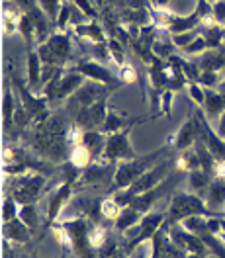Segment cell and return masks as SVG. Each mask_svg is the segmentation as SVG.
<instances>
[{
	"mask_svg": "<svg viewBox=\"0 0 225 258\" xmlns=\"http://www.w3.org/2000/svg\"><path fill=\"white\" fill-rule=\"evenodd\" d=\"M171 155V147L164 145L162 149L155 151V153H147V155H137L131 161H124L116 164V174H114V188L116 190H124L129 188L139 176H143L147 170H151L153 166H157L161 161L168 159Z\"/></svg>",
	"mask_w": 225,
	"mask_h": 258,
	"instance_id": "cell-2",
	"label": "cell"
},
{
	"mask_svg": "<svg viewBox=\"0 0 225 258\" xmlns=\"http://www.w3.org/2000/svg\"><path fill=\"white\" fill-rule=\"evenodd\" d=\"M82 84H84V77H82L77 69L65 73L63 77H61L59 86H57V92H55V98H53L51 106H61L63 102H67L69 98H73L77 94V90L81 88Z\"/></svg>",
	"mask_w": 225,
	"mask_h": 258,
	"instance_id": "cell-17",
	"label": "cell"
},
{
	"mask_svg": "<svg viewBox=\"0 0 225 258\" xmlns=\"http://www.w3.org/2000/svg\"><path fill=\"white\" fill-rule=\"evenodd\" d=\"M18 217L30 227V231L35 233L39 229V213H37V208L35 204H28V206H20V213Z\"/></svg>",
	"mask_w": 225,
	"mask_h": 258,
	"instance_id": "cell-33",
	"label": "cell"
},
{
	"mask_svg": "<svg viewBox=\"0 0 225 258\" xmlns=\"http://www.w3.org/2000/svg\"><path fill=\"white\" fill-rule=\"evenodd\" d=\"M129 135H131V125L124 127L122 131L108 135V141H106V149H104V155L100 161L110 162V164H120L124 161H131L137 157V153L133 151L131 141H129Z\"/></svg>",
	"mask_w": 225,
	"mask_h": 258,
	"instance_id": "cell-8",
	"label": "cell"
},
{
	"mask_svg": "<svg viewBox=\"0 0 225 258\" xmlns=\"http://www.w3.org/2000/svg\"><path fill=\"white\" fill-rule=\"evenodd\" d=\"M43 188H45V176L39 172H30V174L14 176L10 196L20 206H28V204H35L41 198Z\"/></svg>",
	"mask_w": 225,
	"mask_h": 258,
	"instance_id": "cell-7",
	"label": "cell"
},
{
	"mask_svg": "<svg viewBox=\"0 0 225 258\" xmlns=\"http://www.w3.org/2000/svg\"><path fill=\"white\" fill-rule=\"evenodd\" d=\"M98 258H124L120 254V246H118V241L114 239L112 235L108 237L106 244L98 250Z\"/></svg>",
	"mask_w": 225,
	"mask_h": 258,
	"instance_id": "cell-42",
	"label": "cell"
},
{
	"mask_svg": "<svg viewBox=\"0 0 225 258\" xmlns=\"http://www.w3.org/2000/svg\"><path fill=\"white\" fill-rule=\"evenodd\" d=\"M200 71H213V73H221L225 69V57L217 51H208L202 55L200 61Z\"/></svg>",
	"mask_w": 225,
	"mask_h": 258,
	"instance_id": "cell-30",
	"label": "cell"
},
{
	"mask_svg": "<svg viewBox=\"0 0 225 258\" xmlns=\"http://www.w3.org/2000/svg\"><path fill=\"white\" fill-rule=\"evenodd\" d=\"M108 53L112 55V59L120 64V67L126 64L124 63V45H122L118 39H110V41H108Z\"/></svg>",
	"mask_w": 225,
	"mask_h": 258,
	"instance_id": "cell-49",
	"label": "cell"
},
{
	"mask_svg": "<svg viewBox=\"0 0 225 258\" xmlns=\"http://www.w3.org/2000/svg\"><path fill=\"white\" fill-rule=\"evenodd\" d=\"M90 161H94V159H92V153L84 145L75 147V149H71V153H69V162H71L73 166H77L79 170L88 168V166H90Z\"/></svg>",
	"mask_w": 225,
	"mask_h": 258,
	"instance_id": "cell-31",
	"label": "cell"
},
{
	"mask_svg": "<svg viewBox=\"0 0 225 258\" xmlns=\"http://www.w3.org/2000/svg\"><path fill=\"white\" fill-rule=\"evenodd\" d=\"M75 4H77V10H81L86 18H96V10L88 0H75Z\"/></svg>",
	"mask_w": 225,
	"mask_h": 258,
	"instance_id": "cell-52",
	"label": "cell"
},
{
	"mask_svg": "<svg viewBox=\"0 0 225 258\" xmlns=\"http://www.w3.org/2000/svg\"><path fill=\"white\" fill-rule=\"evenodd\" d=\"M59 223L67 229V233L71 237V246H73L77 258H98V248L92 246L90 237H88L92 223L86 217L67 219V221H59Z\"/></svg>",
	"mask_w": 225,
	"mask_h": 258,
	"instance_id": "cell-5",
	"label": "cell"
},
{
	"mask_svg": "<svg viewBox=\"0 0 225 258\" xmlns=\"http://www.w3.org/2000/svg\"><path fill=\"white\" fill-rule=\"evenodd\" d=\"M116 174V168L110 162H92V166L84 168V174H82V182L86 184H106L110 178H114Z\"/></svg>",
	"mask_w": 225,
	"mask_h": 258,
	"instance_id": "cell-24",
	"label": "cell"
},
{
	"mask_svg": "<svg viewBox=\"0 0 225 258\" xmlns=\"http://www.w3.org/2000/svg\"><path fill=\"white\" fill-rule=\"evenodd\" d=\"M79 73H81L84 79L92 82H100V84H106L110 88H116L118 84H122V81H118L114 77V73L100 61H81V63L75 67Z\"/></svg>",
	"mask_w": 225,
	"mask_h": 258,
	"instance_id": "cell-16",
	"label": "cell"
},
{
	"mask_svg": "<svg viewBox=\"0 0 225 258\" xmlns=\"http://www.w3.org/2000/svg\"><path fill=\"white\" fill-rule=\"evenodd\" d=\"M171 170H173V162H171V159H164V161H161L157 166H153L151 170H147L143 176L137 178L129 188H124V190H120V192H114V198H116L124 208H128L137 196H141V194L149 192V190L157 188L159 184H162L166 178L171 176Z\"/></svg>",
	"mask_w": 225,
	"mask_h": 258,
	"instance_id": "cell-3",
	"label": "cell"
},
{
	"mask_svg": "<svg viewBox=\"0 0 225 258\" xmlns=\"http://www.w3.org/2000/svg\"><path fill=\"white\" fill-rule=\"evenodd\" d=\"M114 88L106 86V84H100V82H84L81 88L77 90V94L71 98V108H86V106H92L96 102L106 100L108 94L112 92Z\"/></svg>",
	"mask_w": 225,
	"mask_h": 258,
	"instance_id": "cell-12",
	"label": "cell"
},
{
	"mask_svg": "<svg viewBox=\"0 0 225 258\" xmlns=\"http://www.w3.org/2000/svg\"><path fill=\"white\" fill-rule=\"evenodd\" d=\"M108 106H106V100L96 102L92 106H86L77 110V117H75V125H79L82 131H92V129H100L106 121V115H108Z\"/></svg>",
	"mask_w": 225,
	"mask_h": 258,
	"instance_id": "cell-13",
	"label": "cell"
},
{
	"mask_svg": "<svg viewBox=\"0 0 225 258\" xmlns=\"http://www.w3.org/2000/svg\"><path fill=\"white\" fill-rule=\"evenodd\" d=\"M2 235H4L6 241L12 242V244H28L32 241L33 233L20 217H16V219H12L8 223H2Z\"/></svg>",
	"mask_w": 225,
	"mask_h": 258,
	"instance_id": "cell-20",
	"label": "cell"
},
{
	"mask_svg": "<svg viewBox=\"0 0 225 258\" xmlns=\"http://www.w3.org/2000/svg\"><path fill=\"white\" fill-rule=\"evenodd\" d=\"M43 63L37 55V51H30L28 53V88L35 96H41V88H43Z\"/></svg>",
	"mask_w": 225,
	"mask_h": 258,
	"instance_id": "cell-22",
	"label": "cell"
},
{
	"mask_svg": "<svg viewBox=\"0 0 225 258\" xmlns=\"http://www.w3.org/2000/svg\"><path fill=\"white\" fill-rule=\"evenodd\" d=\"M219 90H221V92L225 94V82H221V84H219Z\"/></svg>",
	"mask_w": 225,
	"mask_h": 258,
	"instance_id": "cell-56",
	"label": "cell"
},
{
	"mask_svg": "<svg viewBox=\"0 0 225 258\" xmlns=\"http://www.w3.org/2000/svg\"><path fill=\"white\" fill-rule=\"evenodd\" d=\"M122 210H124V206H122L114 196L112 198L102 200V208H100V211H102V217H104V219H108V221H116V219L120 217Z\"/></svg>",
	"mask_w": 225,
	"mask_h": 258,
	"instance_id": "cell-35",
	"label": "cell"
},
{
	"mask_svg": "<svg viewBox=\"0 0 225 258\" xmlns=\"http://www.w3.org/2000/svg\"><path fill=\"white\" fill-rule=\"evenodd\" d=\"M204 110L208 115H221L225 112V94L219 88H206Z\"/></svg>",
	"mask_w": 225,
	"mask_h": 258,
	"instance_id": "cell-28",
	"label": "cell"
},
{
	"mask_svg": "<svg viewBox=\"0 0 225 258\" xmlns=\"http://www.w3.org/2000/svg\"><path fill=\"white\" fill-rule=\"evenodd\" d=\"M196 141H198V127H196V117H192L184 121L177 133L168 139V147L177 151H186V149H192Z\"/></svg>",
	"mask_w": 225,
	"mask_h": 258,
	"instance_id": "cell-18",
	"label": "cell"
},
{
	"mask_svg": "<svg viewBox=\"0 0 225 258\" xmlns=\"http://www.w3.org/2000/svg\"><path fill=\"white\" fill-rule=\"evenodd\" d=\"M73 198V184L71 182H63L61 186H57L53 192L49 194L47 200V223H45V231L57 223L61 211L65 210V206L71 202Z\"/></svg>",
	"mask_w": 225,
	"mask_h": 258,
	"instance_id": "cell-14",
	"label": "cell"
},
{
	"mask_svg": "<svg viewBox=\"0 0 225 258\" xmlns=\"http://www.w3.org/2000/svg\"><path fill=\"white\" fill-rule=\"evenodd\" d=\"M206 49H208V41H206V37L200 33L192 43L184 49V53H186V55H200V53L204 55V51H206Z\"/></svg>",
	"mask_w": 225,
	"mask_h": 258,
	"instance_id": "cell-47",
	"label": "cell"
},
{
	"mask_svg": "<svg viewBox=\"0 0 225 258\" xmlns=\"http://www.w3.org/2000/svg\"><path fill=\"white\" fill-rule=\"evenodd\" d=\"M75 32L79 33V35H82V37H86V39H90L92 43H104V41H106L104 32H102V28L98 26L96 22L81 24V26H77V28H75Z\"/></svg>",
	"mask_w": 225,
	"mask_h": 258,
	"instance_id": "cell-32",
	"label": "cell"
},
{
	"mask_svg": "<svg viewBox=\"0 0 225 258\" xmlns=\"http://www.w3.org/2000/svg\"><path fill=\"white\" fill-rule=\"evenodd\" d=\"M69 129L71 127L67 125L65 117H47L33 131V147L49 161L61 162L67 157V151L71 149L67 141Z\"/></svg>",
	"mask_w": 225,
	"mask_h": 258,
	"instance_id": "cell-1",
	"label": "cell"
},
{
	"mask_svg": "<svg viewBox=\"0 0 225 258\" xmlns=\"http://www.w3.org/2000/svg\"><path fill=\"white\" fill-rule=\"evenodd\" d=\"M18 32L24 35L26 43H30V45H32L33 39L37 37V30H35V22H33L32 14H24L22 22H20V28H18Z\"/></svg>",
	"mask_w": 225,
	"mask_h": 258,
	"instance_id": "cell-38",
	"label": "cell"
},
{
	"mask_svg": "<svg viewBox=\"0 0 225 258\" xmlns=\"http://www.w3.org/2000/svg\"><path fill=\"white\" fill-rule=\"evenodd\" d=\"M37 55L43 64H53L63 69L71 57V39L65 32H57L49 37L45 43L37 45Z\"/></svg>",
	"mask_w": 225,
	"mask_h": 258,
	"instance_id": "cell-6",
	"label": "cell"
},
{
	"mask_svg": "<svg viewBox=\"0 0 225 258\" xmlns=\"http://www.w3.org/2000/svg\"><path fill=\"white\" fill-rule=\"evenodd\" d=\"M209 252H200V254H188L186 258H208Z\"/></svg>",
	"mask_w": 225,
	"mask_h": 258,
	"instance_id": "cell-55",
	"label": "cell"
},
{
	"mask_svg": "<svg viewBox=\"0 0 225 258\" xmlns=\"http://www.w3.org/2000/svg\"><path fill=\"white\" fill-rule=\"evenodd\" d=\"M173 98H175V92H173V90H164V92L161 94V113H164V115L171 113Z\"/></svg>",
	"mask_w": 225,
	"mask_h": 258,
	"instance_id": "cell-51",
	"label": "cell"
},
{
	"mask_svg": "<svg viewBox=\"0 0 225 258\" xmlns=\"http://www.w3.org/2000/svg\"><path fill=\"white\" fill-rule=\"evenodd\" d=\"M194 215H204V217H213L217 213L209 210L204 202V198L196 196L192 192H180L177 194L171 204H168V210H166V223L164 225H177L180 221L194 217Z\"/></svg>",
	"mask_w": 225,
	"mask_h": 258,
	"instance_id": "cell-4",
	"label": "cell"
},
{
	"mask_svg": "<svg viewBox=\"0 0 225 258\" xmlns=\"http://www.w3.org/2000/svg\"><path fill=\"white\" fill-rule=\"evenodd\" d=\"M182 225L186 227L188 231H192L194 235H198L202 242L208 246V250L211 254H215L217 258H225V242H221L208 227V221L204 215H194V217H188L184 221H180Z\"/></svg>",
	"mask_w": 225,
	"mask_h": 258,
	"instance_id": "cell-11",
	"label": "cell"
},
{
	"mask_svg": "<svg viewBox=\"0 0 225 258\" xmlns=\"http://www.w3.org/2000/svg\"><path fill=\"white\" fill-rule=\"evenodd\" d=\"M198 35H200V33L194 30V32H186V33H178V35H171V39H173V45H175V47H178V49H182V51H184V49L188 47V45L192 43L194 39L198 37Z\"/></svg>",
	"mask_w": 225,
	"mask_h": 258,
	"instance_id": "cell-45",
	"label": "cell"
},
{
	"mask_svg": "<svg viewBox=\"0 0 225 258\" xmlns=\"http://www.w3.org/2000/svg\"><path fill=\"white\" fill-rule=\"evenodd\" d=\"M63 2L65 0H37V6L45 12V16H47L53 24H57V18H59Z\"/></svg>",
	"mask_w": 225,
	"mask_h": 258,
	"instance_id": "cell-39",
	"label": "cell"
},
{
	"mask_svg": "<svg viewBox=\"0 0 225 258\" xmlns=\"http://www.w3.org/2000/svg\"><path fill=\"white\" fill-rule=\"evenodd\" d=\"M73 12H75L73 6L65 0L63 6H61V12H59V18H57V24H55V26L59 28V32H65V30H67V26H69L71 20H73Z\"/></svg>",
	"mask_w": 225,
	"mask_h": 258,
	"instance_id": "cell-43",
	"label": "cell"
},
{
	"mask_svg": "<svg viewBox=\"0 0 225 258\" xmlns=\"http://www.w3.org/2000/svg\"><path fill=\"white\" fill-rule=\"evenodd\" d=\"M213 180V174L204 170V168H196L192 172H188V186H190V192L204 198L208 192L209 184Z\"/></svg>",
	"mask_w": 225,
	"mask_h": 258,
	"instance_id": "cell-26",
	"label": "cell"
},
{
	"mask_svg": "<svg viewBox=\"0 0 225 258\" xmlns=\"http://www.w3.org/2000/svg\"><path fill=\"white\" fill-rule=\"evenodd\" d=\"M215 131H217V135H219L221 139H225V112L219 115V123H217V129H215Z\"/></svg>",
	"mask_w": 225,
	"mask_h": 258,
	"instance_id": "cell-53",
	"label": "cell"
},
{
	"mask_svg": "<svg viewBox=\"0 0 225 258\" xmlns=\"http://www.w3.org/2000/svg\"><path fill=\"white\" fill-rule=\"evenodd\" d=\"M168 227V225H166ZM168 239L177 242L180 248H184L188 254H200V252H209L208 246L202 242L198 235H194L192 231H188L182 223L168 227Z\"/></svg>",
	"mask_w": 225,
	"mask_h": 258,
	"instance_id": "cell-15",
	"label": "cell"
},
{
	"mask_svg": "<svg viewBox=\"0 0 225 258\" xmlns=\"http://www.w3.org/2000/svg\"><path fill=\"white\" fill-rule=\"evenodd\" d=\"M124 123H126V115H120V112H108L106 121L100 127V131L106 133V135H114V133L124 129Z\"/></svg>",
	"mask_w": 225,
	"mask_h": 258,
	"instance_id": "cell-34",
	"label": "cell"
},
{
	"mask_svg": "<svg viewBox=\"0 0 225 258\" xmlns=\"http://www.w3.org/2000/svg\"><path fill=\"white\" fill-rule=\"evenodd\" d=\"M196 168H202V159H200L198 149L196 151H192V149L182 151V155L177 159V170H180V172H192Z\"/></svg>",
	"mask_w": 225,
	"mask_h": 258,
	"instance_id": "cell-29",
	"label": "cell"
},
{
	"mask_svg": "<svg viewBox=\"0 0 225 258\" xmlns=\"http://www.w3.org/2000/svg\"><path fill=\"white\" fill-rule=\"evenodd\" d=\"M166 223V211H149V213H145L143 219H141V223L135 227L133 231V235L129 237L131 241H128V252L131 250H135L139 244H143V242L151 241L159 231L162 229V225Z\"/></svg>",
	"mask_w": 225,
	"mask_h": 258,
	"instance_id": "cell-9",
	"label": "cell"
},
{
	"mask_svg": "<svg viewBox=\"0 0 225 258\" xmlns=\"http://www.w3.org/2000/svg\"><path fill=\"white\" fill-rule=\"evenodd\" d=\"M2 246H4V254H2V258H16V252L10 250V242L6 241V239H4V244H2Z\"/></svg>",
	"mask_w": 225,
	"mask_h": 258,
	"instance_id": "cell-54",
	"label": "cell"
},
{
	"mask_svg": "<svg viewBox=\"0 0 225 258\" xmlns=\"http://www.w3.org/2000/svg\"><path fill=\"white\" fill-rule=\"evenodd\" d=\"M24 14L26 12L18 6L16 0H4L2 2V32L6 35L12 32H18Z\"/></svg>",
	"mask_w": 225,
	"mask_h": 258,
	"instance_id": "cell-21",
	"label": "cell"
},
{
	"mask_svg": "<svg viewBox=\"0 0 225 258\" xmlns=\"http://www.w3.org/2000/svg\"><path fill=\"white\" fill-rule=\"evenodd\" d=\"M20 258H30V254H22Z\"/></svg>",
	"mask_w": 225,
	"mask_h": 258,
	"instance_id": "cell-58",
	"label": "cell"
},
{
	"mask_svg": "<svg viewBox=\"0 0 225 258\" xmlns=\"http://www.w3.org/2000/svg\"><path fill=\"white\" fill-rule=\"evenodd\" d=\"M221 79H223V82H225V69L221 71Z\"/></svg>",
	"mask_w": 225,
	"mask_h": 258,
	"instance_id": "cell-57",
	"label": "cell"
},
{
	"mask_svg": "<svg viewBox=\"0 0 225 258\" xmlns=\"http://www.w3.org/2000/svg\"><path fill=\"white\" fill-rule=\"evenodd\" d=\"M141 219H143V215L141 213H137V211L133 210V208H124L122 213H120V217L116 219V229H118V233H124V235H128L131 233L135 227L141 223Z\"/></svg>",
	"mask_w": 225,
	"mask_h": 258,
	"instance_id": "cell-27",
	"label": "cell"
},
{
	"mask_svg": "<svg viewBox=\"0 0 225 258\" xmlns=\"http://www.w3.org/2000/svg\"><path fill=\"white\" fill-rule=\"evenodd\" d=\"M211 12H213V16L217 20V24L223 26L225 24V0H213V2H211Z\"/></svg>",
	"mask_w": 225,
	"mask_h": 258,
	"instance_id": "cell-50",
	"label": "cell"
},
{
	"mask_svg": "<svg viewBox=\"0 0 225 258\" xmlns=\"http://www.w3.org/2000/svg\"><path fill=\"white\" fill-rule=\"evenodd\" d=\"M186 256H188V252H186L184 248H180L177 242H173L171 239H166L161 258H186Z\"/></svg>",
	"mask_w": 225,
	"mask_h": 258,
	"instance_id": "cell-44",
	"label": "cell"
},
{
	"mask_svg": "<svg viewBox=\"0 0 225 258\" xmlns=\"http://www.w3.org/2000/svg\"><path fill=\"white\" fill-rule=\"evenodd\" d=\"M182 174H184V172L177 170L175 174H171V176L166 178L162 184H159L157 188H153V190H149V192L137 196V198H135V200L129 204V208H133V210L137 211V213H141V215L149 213V211H153L155 204H157L161 198H164V196L171 192V190L177 186L178 182L182 180Z\"/></svg>",
	"mask_w": 225,
	"mask_h": 258,
	"instance_id": "cell-10",
	"label": "cell"
},
{
	"mask_svg": "<svg viewBox=\"0 0 225 258\" xmlns=\"http://www.w3.org/2000/svg\"><path fill=\"white\" fill-rule=\"evenodd\" d=\"M106 141H108V135L102 133L100 129L84 131V135H82V145L92 153V159H94V161H100V159H102L104 149H106Z\"/></svg>",
	"mask_w": 225,
	"mask_h": 258,
	"instance_id": "cell-25",
	"label": "cell"
},
{
	"mask_svg": "<svg viewBox=\"0 0 225 258\" xmlns=\"http://www.w3.org/2000/svg\"><path fill=\"white\" fill-rule=\"evenodd\" d=\"M204 202L209 210L217 215L225 213V178H215L211 180L208 192L204 196Z\"/></svg>",
	"mask_w": 225,
	"mask_h": 258,
	"instance_id": "cell-19",
	"label": "cell"
},
{
	"mask_svg": "<svg viewBox=\"0 0 225 258\" xmlns=\"http://www.w3.org/2000/svg\"><path fill=\"white\" fill-rule=\"evenodd\" d=\"M137 71H135V67L133 64H122L120 67V81L124 82V84H133V82H137Z\"/></svg>",
	"mask_w": 225,
	"mask_h": 258,
	"instance_id": "cell-46",
	"label": "cell"
},
{
	"mask_svg": "<svg viewBox=\"0 0 225 258\" xmlns=\"http://www.w3.org/2000/svg\"><path fill=\"white\" fill-rule=\"evenodd\" d=\"M16 106H18V94L10 88V84H4V100H2V125L4 133L16 125Z\"/></svg>",
	"mask_w": 225,
	"mask_h": 258,
	"instance_id": "cell-23",
	"label": "cell"
},
{
	"mask_svg": "<svg viewBox=\"0 0 225 258\" xmlns=\"http://www.w3.org/2000/svg\"><path fill=\"white\" fill-rule=\"evenodd\" d=\"M202 35H204L206 41H208V49H217L221 45V41L225 39V30L221 26H215V28L202 30Z\"/></svg>",
	"mask_w": 225,
	"mask_h": 258,
	"instance_id": "cell-40",
	"label": "cell"
},
{
	"mask_svg": "<svg viewBox=\"0 0 225 258\" xmlns=\"http://www.w3.org/2000/svg\"><path fill=\"white\" fill-rule=\"evenodd\" d=\"M223 82L221 73H213V71H202L198 84H202L204 88H219V84Z\"/></svg>",
	"mask_w": 225,
	"mask_h": 258,
	"instance_id": "cell-41",
	"label": "cell"
},
{
	"mask_svg": "<svg viewBox=\"0 0 225 258\" xmlns=\"http://www.w3.org/2000/svg\"><path fill=\"white\" fill-rule=\"evenodd\" d=\"M188 92H190V98H192L198 106H204V102H206V88L202 84L190 82L188 84Z\"/></svg>",
	"mask_w": 225,
	"mask_h": 258,
	"instance_id": "cell-48",
	"label": "cell"
},
{
	"mask_svg": "<svg viewBox=\"0 0 225 258\" xmlns=\"http://www.w3.org/2000/svg\"><path fill=\"white\" fill-rule=\"evenodd\" d=\"M18 213H20V204L12 196L6 194L4 200H2V223H8V221L16 219Z\"/></svg>",
	"mask_w": 225,
	"mask_h": 258,
	"instance_id": "cell-36",
	"label": "cell"
},
{
	"mask_svg": "<svg viewBox=\"0 0 225 258\" xmlns=\"http://www.w3.org/2000/svg\"><path fill=\"white\" fill-rule=\"evenodd\" d=\"M88 237H90V242H92V246L100 250V248L106 244L108 237H110V233H108V229L102 225V223H92V227H90V233H88Z\"/></svg>",
	"mask_w": 225,
	"mask_h": 258,
	"instance_id": "cell-37",
	"label": "cell"
}]
</instances>
